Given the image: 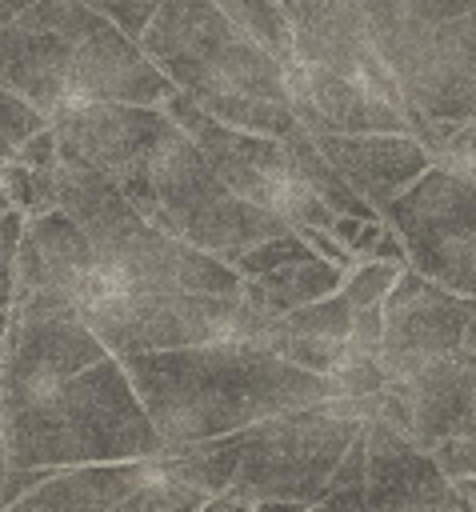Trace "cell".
<instances>
[{"instance_id":"44dd1931","label":"cell","mask_w":476,"mask_h":512,"mask_svg":"<svg viewBox=\"0 0 476 512\" xmlns=\"http://www.w3.org/2000/svg\"><path fill=\"white\" fill-rule=\"evenodd\" d=\"M284 80L288 92H304L312 100V108L328 120V132H408V116L392 100L376 96L372 88L328 64L292 56L284 64Z\"/></svg>"},{"instance_id":"7bdbcfd3","label":"cell","mask_w":476,"mask_h":512,"mask_svg":"<svg viewBox=\"0 0 476 512\" xmlns=\"http://www.w3.org/2000/svg\"><path fill=\"white\" fill-rule=\"evenodd\" d=\"M8 328H12V308H0V364L8 352Z\"/></svg>"},{"instance_id":"6da1fadb","label":"cell","mask_w":476,"mask_h":512,"mask_svg":"<svg viewBox=\"0 0 476 512\" xmlns=\"http://www.w3.org/2000/svg\"><path fill=\"white\" fill-rule=\"evenodd\" d=\"M164 444L244 432L248 424L332 396V380L256 344H192L120 356Z\"/></svg>"},{"instance_id":"4fadbf2b","label":"cell","mask_w":476,"mask_h":512,"mask_svg":"<svg viewBox=\"0 0 476 512\" xmlns=\"http://www.w3.org/2000/svg\"><path fill=\"white\" fill-rule=\"evenodd\" d=\"M376 416L420 448L456 432H476V356L460 348L408 376H388Z\"/></svg>"},{"instance_id":"f35d334b","label":"cell","mask_w":476,"mask_h":512,"mask_svg":"<svg viewBox=\"0 0 476 512\" xmlns=\"http://www.w3.org/2000/svg\"><path fill=\"white\" fill-rule=\"evenodd\" d=\"M84 4H92V8H100L104 16H112L128 36H144V28H148V20L156 16V8L164 4V0H84Z\"/></svg>"},{"instance_id":"b9f144b4","label":"cell","mask_w":476,"mask_h":512,"mask_svg":"<svg viewBox=\"0 0 476 512\" xmlns=\"http://www.w3.org/2000/svg\"><path fill=\"white\" fill-rule=\"evenodd\" d=\"M28 4H32V0H0V28H4V24H12Z\"/></svg>"},{"instance_id":"52a82bcc","label":"cell","mask_w":476,"mask_h":512,"mask_svg":"<svg viewBox=\"0 0 476 512\" xmlns=\"http://www.w3.org/2000/svg\"><path fill=\"white\" fill-rule=\"evenodd\" d=\"M140 44L172 76V84L196 100L216 92L288 100L284 60L236 28L216 0H164Z\"/></svg>"},{"instance_id":"5b68a950","label":"cell","mask_w":476,"mask_h":512,"mask_svg":"<svg viewBox=\"0 0 476 512\" xmlns=\"http://www.w3.org/2000/svg\"><path fill=\"white\" fill-rule=\"evenodd\" d=\"M56 204L80 220L100 264L124 288H184L220 296L244 292V276L228 260L152 224L124 196V188L92 164L64 156L56 160Z\"/></svg>"},{"instance_id":"83f0119b","label":"cell","mask_w":476,"mask_h":512,"mask_svg":"<svg viewBox=\"0 0 476 512\" xmlns=\"http://www.w3.org/2000/svg\"><path fill=\"white\" fill-rule=\"evenodd\" d=\"M412 264L432 276L436 284L476 300V232L468 236H456V240H444V244H432L424 252L412 256Z\"/></svg>"},{"instance_id":"ac0fdd59","label":"cell","mask_w":476,"mask_h":512,"mask_svg":"<svg viewBox=\"0 0 476 512\" xmlns=\"http://www.w3.org/2000/svg\"><path fill=\"white\" fill-rule=\"evenodd\" d=\"M316 144L376 212L432 164L412 132H320Z\"/></svg>"},{"instance_id":"5bb4252c","label":"cell","mask_w":476,"mask_h":512,"mask_svg":"<svg viewBox=\"0 0 476 512\" xmlns=\"http://www.w3.org/2000/svg\"><path fill=\"white\" fill-rule=\"evenodd\" d=\"M292 52H296V60L328 64V68L352 76L356 84L392 100L404 116L412 112L400 80L392 76V68L384 64V56L372 44L368 16H364L360 0H296L292 4Z\"/></svg>"},{"instance_id":"4316f807","label":"cell","mask_w":476,"mask_h":512,"mask_svg":"<svg viewBox=\"0 0 476 512\" xmlns=\"http://www.w3.org/2000/svg\"><path fill=\"white\" fill-rule=\"evenodd\" d=\"M216 4L236 28H244L252 40H260L284 64L296 56L292 52V12L280 0H216Z\"/></svg>"},{"instance_id":"ffe728a7","label":"cell","mask_w":476,"mask_h":512,"mask_svg":"<svg viewBox=\"0 0 476 512\" xmlns=\"http://www.w3.org/2000/svg\"><path fill=\"white\" fill-rule=\"evenodd\" d=\"M156 456L132 460H92V464H64L52 468L32 492L16 500V512H92V508H120L144 480H152Z\"/></svg>"},{"instance_id":"d4e9b609","label":"cell","mask_w":476,"mask_h":512,"mask_svg":"<svg viewBox=\"0 0 476 512\" xmlns=\"http://www.w3.org/2000/svg\"><path fill=\"white\" fill-rule=\"evenodd\" d=\"M216 120L244 128V132H260V136H284L288 128H296V112L288 100L276 96H256V92H216L200 100Z\"/></svg>"},{"instance_id":"7402d4cb","label":"cell","mask_w":476,"mask_h":512,"mask_svg":"<svg viewBox=\"0 0 476 512\" xmlns=\"http://www.w3.org/2000/svg\"><path fill=\"white\" fill-rule=\"evenodd\" d=\"M344 280V268L324 260V256H300V260H288V264H276L260 276H244V300L256 304L260 312H272V316H284L308 300H320L328 292H336Z\"/></svg>"},{"instance_id":"f1b7e54d","label":"cell","mask_w":476,"mask_h":512,"mask_svg":"<svg viewBox=\"0 0 476 512\" xmlns=\"http://www.w3.org/2000/svg\"><path fill=\"white\" fill-rule=\"evenodd\" d=\"M352 300L336 288V292H328V296H320V300H308V304H300V308H292V312H284V324L292 328V332H300V336H324V340H344L348 336V328H352Z\"/></svg>"},{"instance_id":"603a6c76","label":"cell","mask_w":476,"mask_h":512,"mask_svg":"<svg viewBox=\"0 0 476 512\" xmlns=\"http://www.w3.org/2000/svg\"><path fill=\"white\" fill-rule=\"evenodd\" d=\"M240 452H244V432H224V436H208V440L172 444L156 456V464H160V472L208 492V500H212L216 492H224L236 480Z\"/></svg>"},{"instance_id":"9a60e30c","label":"cell","mask_w":476,"mask_h":512,"mask_svg":"<svg viewBox=\"0 0 476 512\" xmlns=\"http://www.w3.org/2000/svg\"><path fill=\"white\" fill-rule=\"evenodd\" d=\"M112 348L84 320H16L8 328V352L0 364V404L24 400L64 376L104 360Z\"/></svg>"},{"instance_id":"9c48e42d","label":"cell","mask_w":476,"mask_h":512,"mask_svg":"<svg viewBox=\"0 0 476 512\" xmlns=\"http://www.w3.org/2000/svg\"><path fill=\"white\" fill-rule=\"evenodd\" d=\"M124 288L96 256V244L60 204L28 216L16 256V320H84L108 292Z\"/></svg>"},{"instance_id":"30bf717a","label":"cell","mask_w":476,"mask_h":512,"mask_svg":"<svg viewBox=\"0 0 476 512\" xmlns=\"http://www.w3.org/2000/svg\"><path fill=\"white\" fill-rule=\"evenodd\" d=\"M408 96L412 116L476 120V8L448 16L384 60Z\"/></svg>"},{"instance_id":"bcb514c9","label":"cell","mask_w":476,"mask_h":512,"mask_svg":"<svg viewBox=\"0 0 476 512\" xmlns=\"http://www.w3.org/2000/svg\"><path fill=\"white\" fill-rule=\"evenodd\" d=\"M4 208H16V204H12V196H8V188H4V180H0V212H4Z\"/></svg>"},{"instance_id":"d6986e66","label":"cell","mask_w":476,"mask_h":512,"mask_svg":"<svg viewBox=\"0 0 476 512\" xmlns=\"http://www.w3.org/2000/svg\"><path fill=\"white\" fill-rule=\"evenodd\" d=\"M380 216L400 232L408 256H416L432 244L476 232V184L440 164H428L396 200L384 204Z\"/></svg>"},{"instance_id":"2e32d148","label":"cell","mask_w":476,"mask_h":512,"mask_svg":"<svg viewBox=\"0 0 476 512\" xmlns=\"http://www.w3.org/2000/svg\"><path fill=\"white\" fill-rule=\"evenodd\" d=\"M168 112L160 104H128V100H92L60 112L56 140L64 160L92 164L108 176H116L128 160H136L164 128Z\"/></svg>"},{"instance_id":"f546056e","label":"cell","mask_w":476,"mask_h":512,"mask_svg":"<svg viewBox=\"0 0 476 512\" xmlns=\"http://www.w3.org/2000/svg\"><path fill=\"white\" fill-rule=\"evenodd\" d=\"M320 508H368V440H364V428L348 444V452L340 456V464H336V472L320 496Z\"/></svg>"},{"instance_id":"4dcf8cb0","label":"cell","mask_w":476,"mask_h":512,"mask_svg":"<svg viewBox=\"0 0 476 512\" xmlns=\"http://www.w3.org/2000/svg\"><path fill=\"white\" fill-rule=\"evenodd\" d=\"M204 504H208V492L160 472V464H156L152 480H144L116 512H188V508H204Z\"/></svg>"},{"instance_id":"cb8c5ba5","label":"cell","mask_w":476,"mask_h":512,"mask_svg":"<svg viewBox=\"0 0 476 512\" xmlns=\"http://www.w3.org/2000/svg\"><path fill=\"white\" fill-rule=\"evenodd\" d=\"M360 4L368 16L372 44L384 60L400 52L408 40H416L424 28L476 8V0H360Z\"/></svg>"},{"instance_id":"e0dca14e","label":"cell","mask_w":476,"mask_h":512,"mask_svg":"<svg viewBox=\"0 0 476 512\" xmlns=\"http://www.w3.org/2000/svg\"><path fill=\"white\" fill-rule=\"evenodd\" d=\"M368 440V508H460L452 480L440 472L428 448L392 428L388 420H364Z\"/></svg>"},{"instance_id":"ba28073f","label":"cell","mask_w":476,"mask_h":512,"mask_svg":"<svg viewBox=\"0 0 476 512\" xmlns=\"http://www.w3.org/2000/svg\"><path fill=\"white\" fill-rule=\"evenodd\" d=\"M272 312L220 292H184V288H116L84 312V324L116 352H164L192 344H256L264 340Z\"/></svg>"},{"instance_id":"74e56055","label":"cell","mask_w":476,"mask_h":512,"mask_svg":"<svg viewBox=\"0 0 476 512\" xmlns=\"http://www.w3.org/2000/svg\"><path fill=\"white\" fill-rule=\"evenodd\" d=\"M428 452H432V460L440 464V472H444L448 480L476 476V432H456V436H444V440H436Z\"/></svg>"},{"instance_id":"ab89813d","label":"cell","mask_w":476,"mask_h":512,"mask_svg":"<svg viewBox=\"0 0 476 512\" xmlns=\"http://www.w3.org/2000/svg\"><path fill=\"white\" fill-rule=\"evenodd\" d=\"M52 468H20V464H0V508H16L24 492H32Z\"/></svg>"},{"instance_id":"d6a6232c","label":"cell","mask_w":476,"mask_h":512,"mask_svg":"<svg viewBox=\"0 0 476 512\" xmlns=\"http://www.w3.org/2000/svg\"><path fill=\"white\" fill-rule=\"evenodd\" d=\"M408 264H392V260H368V256H356L352 268H344V280H340V292L352 300V308H368V304H384L392 284L400 280Z\"/></svg>"},{"instance_id":"277c9868","label":"cell","mask_w":476,"mask_h":512,"mask_svg":"<svg viewBox=\"0 0 476 512\" xmlns=\"http://www.w3.org/2000/svg\"><path fill=\"white\" fill-rule=\"evenodd\" d=\"M124 196L164 232L228 260L288 228L284 216L244 200L196 148V140L168 120V128L112 176Z\"/></svg>"},{"instance_id":"7a4b0ae2","label":"cell","mask_w":476,"mask_h":512,"mask_svg":"<svg viewBox=\"0 0 476 512\" xmlns=\"http://www.w3.org/2000/svg\"><path fill=\"white\" fill-rule=\"evenodd\" d=\"M0 80L52 120L76 104H164L176 84L112 16L84 0H32L0 28Z\"/></svg>"},{"instance_id":"8d00e7d4","label":"cell","mask_w":476,"mask_h":512,"mask_svg":"<svg viewBox=\"0 0 476 512\" xmlns=\"http://www.w3.org/2000/svg\"><path fill=\"white\" fill-rule=\"evenodd\" d=\"M384 348V304H368L352 312V328L344 336V356H376Z\"/></svg>"},{"instance_id":"8fae6325","label":"cell","mask_w":476,"mask_h":512,"mask_svg":"<svg viewBox=\"0 0 476 512\" xmlns=\"http://www.w3.org/2000/svg\"><path fill=\"white\" fill-rule=\"evenodd\" d=\"M468 316H472L468 296L436 284L416 264H408L384 300V348H380L384 372L408 376L428 360L460 352Z\"/></svg>"},{"instance_id":"ee69618b","label":"cell","mask_w":476,"mask_h":512,"mask_svg":"<svg viewBox=\"0 0 476 512\" xmlns=\"http://www.w3.org/2000/svg\"><path fill=\"white\" fill-rule=\"evenodd\" d=\"M464 348L476 356V300H472V316H468V328H464Z\"/></svg>"},{"instance_id":"484cf974","label":"cell","mask_w":476,"mask_h":512,"mask_svg":"<svg viewBox=\"0 0 476 512\" xmlns=\"http://www.w3.org/2000/svg\"><path fill=\"white\" fill-rule=\"evenodd\" d=\"M408 132L428 148L432 164L476 184V120H436L416 112Z\"/></svg>"},{"instance_id":"1f68e13d","label":"cell","mask_w":476,"mask_h":512,"mask_svg":"<svg viewBox=\"0 0 476 512\" xmlns=\"http://www.w3.org/2000/svg\"><path fill=\"white\" fill-rule=\"evenodd\" d=\"M48 124H52V116H48L44 108H36L24 92H16L12 84L0 80V164L12 160L16 148H20L32 132L48 128Z\"/></svg>"},{"instance_id":"7c38bea8","label":"cell","mask_w":476,"mask_h":512,"mask_svg":"<svg viewBox=\"0 0 476 512\" xmlns=\"http://www.w3.org/2000/svg\"><path fill=\"white\" fill-rule=\"evenodd\" d=\"M160 108L196 140V148L232 184V192H240L244 200H252V204H260V208L280 216L284 192L292 184V164H288V148H284L280 136H260V132L232 128V124L216 120L184 88H176Z\"/></svg>"},{"instance_id":"60d3db41","label":"cell","mask_w":476,"mask_h":512,"mask_svg":"<svg viewBox=\"0 0 476 512\" xmlns=\"http://www.w3.org/2000/svg\"><path fill=\"white\" fill-rule=\"evenodd\" d=\"M16 156L28 164V168H56V160H60V140H56V124H48V128H40V132H32L20 148H16Z\"/></svg>"},{"instance_id":"e575fe53","label":"cell","mask_w":476,"mask_h":512,"mask_svg":"<svg viewBox=\"0 0 476 512\" xmlns=\"http://www.w3.org/2000/svg\"><path fill=\"white\" fill-rule=\"evenodd\" d=\"M328 380H332V396H372L388 384V372L376 356H344V364Z\"/></svg>"},{"instance_id":"d590c367","label":"cell","mask_w":476,"mask_h":512,"mask_svg":"<svg viewBox=\"0 0 476 512\" xmlns=\"http://www.w3.org/2000/svg\"><path fill=\"white\" fill-rule=\"evenodd\" d=\"M24 224H28L24 208H4L0 212V308H8L12 296H16V256H20Z\"/></svg>"},{"instance_id":"f6af8a7d","label":"cell","mask_w":476,"mask_h":512,"mask_svg":"<svg viewBox=\"0 0 476 512\" xmlns=\"http://www.w3.org/2000/svg\"><path fill=\"white\" fill-rule=\"evenodd\" d=\"M0 464H12V460H8V432H4V420H0Z\"/></svg>"},{"instance_id":"8992f818","label":"cell","mask_w":476,"mask_h":512,"mask_svg":"<svg viewBox=\"0 0 476 512\" xmlns=\"http://www.w3.org/2000/svg\"><path fill=\"white\" fill-rule=\"evenodd\" d=\"M360 428L364 420L344 416L332 396L272 412L244 428V452L232 484L260 512L320 508V496Z\"/></svg>"},{"instance_id":"3957f363","label":"cell","mask_w":476,"mask_h":512,"mask_svg":"<svg viewBox=\"0 0 476 512\" xmlns=\"http://www.w3.org/2000/svg\"><path fill=\"white\" fill-rule=\"evenodd\" d=\"M0 420L8 432V460L20 468L132 460L168 448L116 352L52 388L4 400Z\"/></svg>"},{"instance_id":"836d02e7","label":"cell","mask_w":476,"mask_h":512,"mask_svg":"<svg viewBox=\"0 0 476 512\" xmlns=\"http://www.w3.org/2000/svg\"><path fill=\"white\" fill-rule=\"evenodd\" d=\"M300 256H312V244L296 228H284V232H276V236L244 248L236 256V272L240 276H260V272H268L276 264H288V260H300Z\"/></svg>"}]
</instances>
